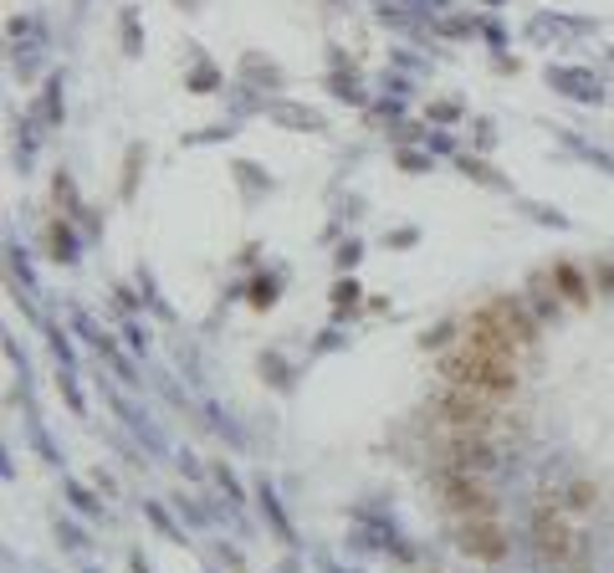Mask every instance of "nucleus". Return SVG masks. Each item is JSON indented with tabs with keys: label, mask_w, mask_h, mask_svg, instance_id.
Returning <instances> with one entry per match:
<instances>
[{
	"label": "nucleus",
	"mask_w": 614,
	"mask_h": 573,
	"mask_svg": "<svg viewBox=\"0 0 614 573\" xmlns=\"http://www.w3.org/2000/svg\"><path fill=\"white\" fill-rule=\"evenodd\" d=\"M466 548L481 553V559H497V553H502V538H497L491 522H466Z\"/></svg>",
	"instance_id": "1"
}]
</instances>
